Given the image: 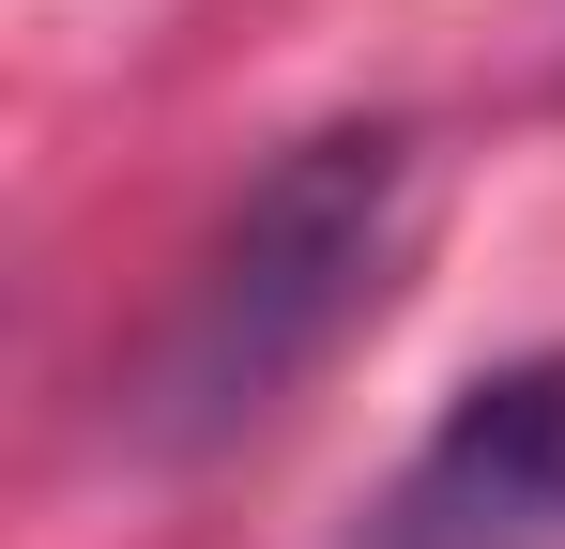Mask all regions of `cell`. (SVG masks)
Instances as JSON below:
<instances>
[{"label": "cell", "instance_id": "1", "mask_svg": "<svg viewBox=\"0 0 565 549\" xmlns=\"http://www.w3.org/2000/svg\"><path fill=\"white\" fill-rule=\"evenodd\" d=\"M397 214H413V138L397 122H337V138H290L276 169L245 183V214L214 229L184 321H169V366H153V412L169 443H214V428H260L306 366L337 352L397 274Z\"/></svg>", "mask_w": 565, "mask_h": 549}, {"label": "cell", "instance_id": "2", "mask_svg": "<svg viewBox=\"0 0 565 549\" xmlns=\"http://www.w3.org/2000/svg\"><path fill=\"white\" fill-rule=\"evenodd\" d=\"M367 549H565V352L459 381L413 473L382 488Z\"/></svg>", "mask_w": 565, "mask_h": 549}]
</instances>
